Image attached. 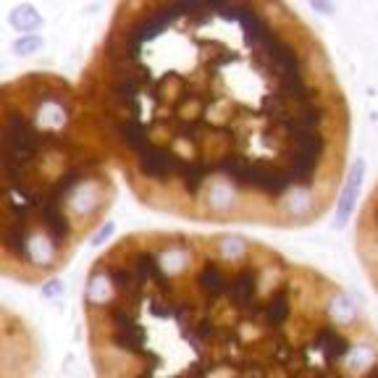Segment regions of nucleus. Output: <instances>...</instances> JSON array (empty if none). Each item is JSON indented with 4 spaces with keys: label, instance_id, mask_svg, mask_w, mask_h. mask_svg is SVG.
I'll list each match as a JSON object with an SVG mask.
<instances>
[{
    "label": "nucleus",
    "instance_id": "2",
    "mask_svg": "<svg viewBox=\"0 0 378 378\" xmlns=\"http://www.w3.org/2000/svg\"><path fill=\"white\" fill-rule=\"evenodd\" d=\"M95 378H378V329L323 271L242 234L131 231L82 289Z\"/></svg>",
    "mask_w": 378,
    "mask_h": 378
},
{
    "label": "nucleus",
    "instance_id": "3",
    "mask_svg": "<svg viewBox=\"0 0 378 378\" xmlns=\"http://www.w3.org/2000/svg\"><path fill=\"white\" fill-rule=\"evenodd\" d=\"M0 268L19 284L58 276L116 203V166L79 84L29 71L0 93Z\"/></svg>",
    "mask_w": 378,
    "mask_h": 378
},
{
    "label": "nucleus",
    "instance_id": "4",
    "mask_svg": "<svg viewBox=\"0 0 378 378\" xmlns=\"http://www.w3.org/2000/svg\"><path fill=\"white\" fill-rule=\"evenodd\" d=\"M355 249L370 286L378 295V179L368 192L355 221Z\"/></svg>",
    "mask_w": 378,
    "mask_h": 378
},
{
    "label": "nucleus",
    "instance_id": "1",
    "mask_svg": "<svg viewBox=\"0 0 378 378\" xmlns=\"http://www.w3.org/2000/svg\"><path fill=\"white\" fill-rule=\"evenodd\" d=\"M79 93L116 171L155 213L307 229L344 184L350 102L321 35L284 3H119Z\"/></svg>",
    "mask_w": 378,
    "mask_h": 378
}]
</instances>
